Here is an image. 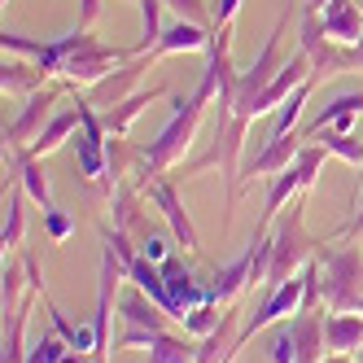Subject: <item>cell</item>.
I'll list each match as a JSON object with an SVG mask.
<instances>
[{
  "mask_svg": "<svg viewBox=\"0 0 363 363\" xmlns=\"http://www.w3.org/2000/svg\"><path fill=\"white\" fill-rule=\"evenodd\" d=\"M201 110H206V96H175V106H171V123L158 132V140H149L145 149V175H162L171 162L184 158V149L193 145V132H197V123H201Z\"/></svg>",
  "mask_w": 363,
  "mask_h": 363,
  "instance_id": "1",
  "label": "cell"
},
{
  "mask_svg": "<svg viewBox=\"0 0 363 363\" xmlns=\"http://www.w3.org/2000/svg\"><path fill=\"white\" fill-rule=\"evenodd\" d=\"M315 263H320V272H324V302H328V311L346 315L350 302L363 294V258H359V250L315 254Z\"/></svg>",
  "mask_w": 363,
  "mask_h": 363,
  "instance_id": "2",
  "label": "cell"
},
{
  "mask_svg": "<svg viewBox=\"0 0 363 363\" xmlns=\"http://www.w3.org/2000/svg\"><path fill=\"white\" fill-rule=\"evenodd\" d=\"M311 241L302 232V211H294L289 219H280V228L272 232V272H267V289H276V284L294 280L306 263H311Z\"/></svg>",
  "mask_w": 363,
  "mask_h": 363,
  "instance_id": "3",
  "label": "cell"
},
{
  "mask_svg": "<svg viewBox=\"0 0 363 363\" xmlns=\"http://www.w3.org/2000/svg\"><path fill=\"white\" fill-rule=\"evenodd\" d=\"M79 110H84V123H79V136H74V153H79V171H84V179L88 184H106V127H101V118H96V110L88 106V101H79Z\"/></svg>",
  "mask_w": 363,
  "mask_h": 363,
  "instance_id": "4",
  "label": "cell"
},
{
  "mask_svg": "<svg viewBox=\"0 0 363 363\" xmlns=\"http://www.w3.org/2000/svg\"><path fill=\"white\" fill-rule=\"evenodd\" d=\"M118 62H127V53H118V48H106V44H96V40L88 35V40L62 62V74H66L70 84H101L106 74H114Z\"/></svg>",
  "mask_w": 363,
  "mask_h": 363,
  "instance_id": "5",
  "label": "cell"
},
{
  "mask_svg": "<svg viewBox=\"0 0 363 363\" xmlns=\"http://www.w3.org/2000/svg\"><path fill=\"white\" fill-rule=\"evenodd\" d=\"M280 31H284V22H276V31L267 35V44H263V53L254 57V66L237 74V101H232V118H245L250 106H254V96L276 79V40H280Z\"/></svg>",
  "mask_w": 363,
  "mask_h": 363,
  "instance_id": "6",
  "label": "cell"
},
{
  "mask_svg": "<svg viewBox=\"0 0 363 363\" xmlns=\"http://www.w3.org/2000/svg\"><path fill=\"white\" fill-rule=\"evenodd\" d=\"M311 74H315V66H311V57H306V53L289 57V66H280V70H276V79H272L263 92L254 96V106H250L245 123H250V118H258V114H272V110H280L284 101H289V96H294V92H298V88L311 79Z\"/></svg>",
  "mask_w": 363,
  "mask_h": 363,
  "instance_id": "7",
  "label": "cell"
},
{
  "mask_svg": "<svg viewBox=\"0 0 363 363\" xmlns=\"http://www.w3.org/2000/svg\"><path fill=\"white\" fill-rule=\"evenodd\" d=\"M298 306H302V272L294 280H284L276 284V289H267V298L254 306V315L241 324V342H250V337L258 328H267V324H280L284 315H298Z\"/></svg>",
  "mask_w": 363,
  "mask_h": 363,
  "instance_id": "8",
  "label": "cell"
},
{
  "mask_svg": "<svg viewBox=\"0 0 363 363\" xmlns=\"http://www.w3.org/2000/svg\"><path fill=\"white\" fill-rule=\"evenodd\" d=\"M5 167L13 171V179H18V189L27 193L35 206H44V211H53V189H48V171L40 167V158H31L27 149H13L9 158H5Z\"/></svg>",
  "mask_w": 363,
  "mask_h": 363,
  "instance_id": "9",
  "label": "cell"
},
{
  "mask_svg": "<svg viewBox=\"0 0 363 363\" xmlns=\"http://www.w3.org/2000/svg\"><path fill=\"white\" fill-rule=\"evenodd\" d=\"M145 193H149V201L167 215V223H171V232H175V241L184 245V250H197V228H193V219L184 215V206H179V197H175V189L167 184V179H153Z\"/></svg>",
  "mask_w": 363,
  "mask_h": 363,
  "instance_id": "10",
  "label": "cell"
},
{
  "mask_svg": "<svg viewBox=\"0 0 363 363\" xmlns=\"http://www.w3.org/2000/svg\"><path fill=\"white\" fill-rule=\"evenodd\" d=\"M53 101H57V88H44V92H35V96L27 101V110H22V118L5 127V140H9V149L31 145V140L44 132V123H48V106H53Z\"/></svg>",
  "mask_w": 363,
  "mask_h": 363,
  "instance_id": "11",
  "label": "cell"
},
{
  "mask_svg": "<svg viewBox=\"0 0 363 363\" xmlns=\"http://www.w3.org/2000/svg\"><path fill=\"white\" fill-rule=\"evenodd\" d=\"M320 22H324V35L333 44H359L363 40V13H359V5H350V0H328Z\"/></svg>",
  "mask_w": 363,
  "mask_h": 363,
  "instance_id": "12",
  "label": "cell"
},
{
  "mask_svg": "<svg viewBox=\"0 0 363 363\" xmlns=\"http://www.w3.org/2000/svg\"><path fill=\"white\" fill-rule=\"evenodd\" d=\"M289 328L298 342V363H324V311H298Z\"/></svg>",
  "mask_w": 363,
  "mask_h": 363,
  "instance_id": "13",
  "label": "cell"
},
{
  "mask_svg": "<svg viewBox=\"0 0 363 363\" xmlns=\"http://www.w3.org/2000/svg\"><path fill=\"white\" fill-rule=\"evenodd\" d=\"M298 140L302 136H267V145H263V153L245 167V175H280V171H289L294 162H298Z\"/></svg>",
  "mask_w": 363,
  "mask_h": 363,
  "instance_id": "14",
  "label": "cell"
},
{
  "mask_svg": "<svg viewBox=\"0 0 363 363\" xmlns=\"http://www.w3.org/2000/svg\"><path fill=\"white\" fill-rule=\"evenodd\" d=\"M324 346H328V354H354L363 346V315L324 311Z\"/></svg>",
  "mask_w": 363,
  "mask_h": 363,
  "instance_id": "15",
  "label": "cell"
},
{
  "mask_svg": "<svg viewBox=\"0 0 363 363\" xmlns=\"http://www.w3.org/2000/svg\"><path fill=\"white\" fill-rule=\"evenodd\" d=\"M197 48H211V35L197 22H175L171 31H162V40L149 48L153 57H167V53H197Z\"/></svg>",
  "mask_w": 363,
  "mask_h": 363,
  "instance_id": "16",
  "label": "cell"
},
{
  "mask_svg": "<svg viewBox=\"0 0 363 363\" xmlns=\"http://www.w3.org/2000/svg\"><path fill=\"white\" fill-rule=\"evenodd\" d=\"M79 123H84V110H79V106H70V110L53 114V118L44 123V132L27 145V153H31V158H44V153H53V149H57V145H62V140H66Z\"/></svg>",
  "mask_w": 363,
  "mask_h": 363,
  "instance_id": "17",
  "label": "cell"
},
{
  "mask_svg": "<svg viewBox=\"0 0 363 363\" xmlns=\"http://www.w3.org/2000/svg\"><path fill=\"white\" fill-rule=\"evenodd\" d=\"M254 250H258V237L250 241V250L237 258V263H228V267H219V276H215V284H211V289H215V298H219V306L223 302H232V298H237L241 289H250V267H254Z\"/></svg>",
  "mask_w": 363,
  "mask_h": 363,
  "instance_id": "18",
  "label": "cell"
},
{
  "mask_svg": "<svg viewBox=\"0 0 363 363\" xmlns=\"http://www.w3.org/2000/svg\"><path fill=\"white\" fill-rule=\"evenodd\" d=\"M118 311H123V320L132 324V328H149V333H167V320H171L153 298H136V294H132V298H123Z\"/></svg>",
  "mask_w": 363,
  "mask_h": 363,
  "instance_id": "19",
  "label": "cell"
},
{
  "mask_svg": "<svg viewBox=\"0 0 363 363\" xmlns=\"http://www.w3.org/2000/svg\"><path fill=\"white\" fill-rule=\"evenodd\" d=\"M167 88H149V92H132V96H127L123 101V106H114V110H106V114H101V127H106V132L110 136H127V127H132V118L149 106V101L153 96H162Z\"/></svg>",
  "mask_w": 363,
  "mask_h": 363,
  "instance_id": "20",
  "label": "cell"
},
{
  "mask_svg": "<svg viewBox=\"0 0 363 363\" xmlns=\"http://www.w3.org/2000/svg\"><path fill=\"white\" fill-rule=\"evenodd\" d=\"M359 114H363V92H346V96H337L333 106H324V110H320V118L311 123V127H306L302 136L311 140V136H320L324 127H337L342 118H359Z\"/></svg>",
  "mask_w": 363,
  "mask_h": 363,
  "instance_id": "21",
  "label": "cell"
},
{
  "mask_svg": "<svg viewBox=\"0 0 363 363\" xmlns=\"http://www.w3.org/2000/svg\"><path fill=\"white\" fill-rule=\"evenodd\" d=\"M136 79H140V66L136 62L127 66V70H118V74H106V79L96 84V92H92V106H123Z\"/></svg>",
  "mask_w": 363,
  "mask_h": 363,
  "instance_id": "22",
  "label": "cell"
},
{
  "mask_svg": "<svg viewBox=\"0 0 363 363\" xmlns=\"http://www.w3.org/2000/svg\"><path fill=\"white\" fill-rule=\"evenodd\" d=\"M149 363H197V346L184 342V337H171V333H158L149 346Z\"/></svg>",
  "mask_w": 363,
  "mask_h": 363,
  "instance_id": "23",
  "label": "cell"
},
{
  "mask_svg": "<svg viewBox=\"0 0 363 363\" xmlns=\"http://www.w3.org/2000/svg\"><path fill=\"white\" fill-rule=\"evenodd\" d=\"M302 189V175H298V167H289V171H280V175H272V189H267V219H276L280 215V206L289 201L294 193Z\"/></svg>",
  "mask_w": 363,
  "mask_h": 363,
  "instance_id": "24",
  "label": "cell"
},
{
  "mask_svg": "<svg viewBox=\"0 0 363 363\" xmlns=\"http://www.w3.org/2000/svg\"><path fill=\"white\" fill-rule=\"evenodd\" d=\"M22 189H9L5 193V228H0V245H5V254L22 241Z\"/></svg>",
  "mask_w": 363,
  "mask_h": 363,
  "instance_id": "25",
  "label": "cell"
},
{
  "mask_svg": "<svg viewBox=\"0 0 363 363\" xmlns=\"http://www.w3.org/2000/svg\"><path fill=\"white\" fill-rule=\"evenodd\" d=\"M320 136H324V132H320ZM324 149L337 153L342 162H350V167L363 171V140H359L354 132H328V136H324Z\"/></svg>",
  "mask_w": 363,
  "mask_h": 363,
  "instance_id": "26",
  "label": "cell"
},
{
  "mask_svg": "<svg viewBox=\"0 0 363 363\" xmlns=\"http://www.w3.org/2000/svg\"><path fill=\"white\" fill-rule=\"evenodd\" d=\"M219 324H223V315H219V306H215V302L193 306L189 315H184V333H189V337H197V342H201V337H211Z\"/></svg>",
  "mask_w": 363,
  "mask_h": 363,
  "instance_id": "27",
  "label": "cell"
},
{
  "mask_svg": "<svg viewBox=\"0 0 363 363\" xmlns=\"http://www.w3.org/2000/svg\"><path fill=\"white\" fill-rule=\"evenodd\" d=\"M22 276H27V267H18V263H9V258H5V276H0V280H5V284H0V311H5V315H13V311L22 306V302H18Z\"/></svg>",
  "mask_w": 363,
  "mask_h": 363,
  "instance_id": "28",
  "label": "cell"
},
{
  "mask_svg": "<svg viewBox=\"0 0 363 363\" xmlns=\"http://www.w3.org/2000/svg\"><path fill=\"white\" fill-rule=\"evenodd\" d=\"M66 350H70V346H66V337H62V333H44V337H35V342H31L27 363H57Z\"/></svg>",
  "mask_w": 363,
  "mask_h": 363,
  "instance_id": "29",
  "label": "cell"
},
{
  "mask_svg": "<svg viewBox=\"0 0 363 363\" xmlns=\"http://www.w3.org/2000/svg\"><path fill=\"white\" fill-rule=\"evenodd\" d=\"M0 84H5V92H31L44 84V70H31V66H9L0 70Z\"/></svg>",
  "mask_w": 363,
  "mask_h": 363,
  "instance_id": "30",
  "label": "cell"
},
{
  "mask_svg": "<svg viewBox=\"0 0 363 363\" xmlns=\"http://www.w3.org/2000/svg\"><path fill=\"white\" fill-rule=\"evenodd\" d=\"M272 363H298V342L289 324H276L272 333Z\"/></svg>",
  "mask_w": 363,
  "mask_h": 363,
  "instance_id": "31",
  "label": "cell"
},
{
  "mask_svg": "<svg viewBox=\"0 0 363 363\" xmlns=\"http://www.w3.org/2000/svg\"><path fill=\"white\" fill-rule=\"evenodd\" d=\"M140 9H145V35H140V48H136V53H149V48L162 40V27H158V9H162V0H140Z\"/></svg>",
  "mask_w": 363,
  "mask_h": 363,
  "instance_id": "32",
  "label": "cell"
},
{
  "mask_svg": "<svg viewBox=\"0 0 363 363\" xmlns=\"http://www.w3.org/2000/svg\"><path fill=\"white\" fill-rule=\"evenodd\" d=\"M324 153H328L324 145H311V149H302V153H298V162H294V167H298V175H302V189L315 184V171L324 167Z\"/></svg>",
  "mask_w": 363,
  "mask_h": 363,
  "instance_id": "33",
  "label": "cell"
},
{
  "mask_svg": "<svg viewBox=\"0 0 363 363\" xmlns=\"http://www.w3.org/2000/svg\"><path fill=\"white\" fill-rule=\"evenodd\" d=\"M162 5H171L175 13H179V22H197V27H211V9L201 5V0H162Z\"/></svg>",
  "mask_w": 363,
  "mask_h": 363,
  "instance_id": "34",
  "label": "cell"
},
{
  "mask_svg": "<svg viewBox=\"0 0 363 363\" xmlns=\"http://www.w3.org/2000/svg\"><path fill=\"white\" fill-rule=\"evenodd\" d=\"M44 232H48L53 241H66L70 232H74V219L62 215V211H44Z\"/></svg>",
  "mask_w": 363,
  "mask_h": 363,
  "instance_id": "35",
  "label": "cell"
},
{
  "mask_svg": "<svg viewBox=\"0 0 363 363\" xmlns=\"http://www.w3.org/2000/svg\"><path fill=\"white\" fill-rule=\"evenodd\" d=\"M140 254L149 258V263L162 267L167 258H171V245H167V237H145V241H140Z\"/></svg>",
  "mask_w": 363,
  "mask_h": 363,
  "instance_id": "36",
  "label": "cell"
},
{
  "mask_svg": "<svg viewBox=\"0 0 363 363\" xmlns=\"http://www.w3.org/2000/svg\"><path fill=\"white\" fill-rule=\"evenodd\" d=\"M237 9H241V0H215L211 18L219 22V27H228V22H232V13H237Z\"/></svg>",
  "mask_w": 363,
  "mask_h": 363,
  "instance_id": "37",
  "label": "cell"
},
{
  "mask_svg": "<svg viewBox=\"0 0 363 363\" xmlns=\"http://www.w3.org/2000/svg\"><path fill=\"white\" fill-rule=\"evenodd\" d=\"M153 337H158V333H149V328H127L118 346H153Z\"/></svg>",
  "mask_w": 363,
  "mask_h": 363,
  "instance_id": "38",
  "label": "cell"
},
{
  "mask_svg": "<svg viewBox=\"0 0 363 363\" xmlns=\"http://www.w3.org/2000/svg\"><path fill=\"white\" fill-rule=\"evenodd\" d=\"M346 70H363V40L346 48Z\"/></svg>",
  "mask_w": 363,
  "mask_h": 363,
  "instance_id": "39",
  "label": "cell"
},
{
  "mask_svg": "<svg viewBox=\"0 0 363 363\" xmlns=\"http://www.w3.org/2000/svg\"><path fill=\"white\" fill-rule=\"evenodd\" d=\"M96 13H101V0H84V18H79V27H88Z\"/></svg>",
  "mask_w": 363,
  "mask_h": 363,
  "instance_id": "40",
  "label": "cell"
},
{
  "mask_svg": "<svg viewBox=\"0 0 363 363\" xmlns=\"http://www.w3.org/2000/svg\"><path fill=\"white\" fill-rule=\"evenodd\" d=\"M346 237H363V201H359V215L346 223Z\"/></svg>",
  "mask_w": 363,
  "mask_h": 363,
  "instance_id": "41",
  "label": "cell"
},
{
  "mask_svg": "<svg viewBox=\"0 0 363 363\" xmlns=\"http://www.w3.org/2000/svg\"><path fill=\"white\" fill-rule=\"evenodd\" d=\"M57 363H96V359H92V354H84V350H66Z\"/></svg>",
  "mask_w": 363,
  "mask_h": 363,
  "instance_id": "42",
  "label": "cell"
},
{
  "mask_svg": "<svg viewBox=\"0 0 363 363\" xmlns=\"http://www.w3.org/2000/svg\"><path fill=\"white\" fill-rule=\"evenodd\" d=\"M324 363H359V359H350V354H328Z\"/></svg>",
  "mask_w": 363,
  "mask_h": 363,
  "instance_id": "43",
  "label": "cell"
},
{
  "mask_svg": "<svg viewBox=\"0 0 363 363\" xmlns=\"http://www.w3.org/2000/svg\"><path fill=\"white\" fill-rule=\"evenodd\" d=\"M354 359H359V363H363V346H359V350H354Z\"/></svg>",
  "mask_w": 363,
  "mask_h": 363,
  "instance_id": "44",
  "label": "cell"
},
{
  "mask_svg": "<svg viewBox=\"0 0 363 363\" xmlns=\"http://www.w3.org/2000/svg\"><path fill=\"white\" fill-rule=\"evenodd\" d=\"M359 9H363V0H359Z\"/></svg>",
  "mask_w": 363,
  "mask_h": 363,
  "instance_id": "45",
  "label": "cell"
}]
</instances>
